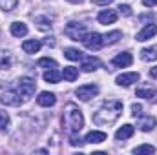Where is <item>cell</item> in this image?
I'll return each instance as SVG.
<instances>
[{
  "mask_svg": "<svg viewBox=\"0 0 157 155\" xmlns=\"http://www.w3.org/2000/svg\"><path fill=\"white\" fill-rule=\"evenodd\" d=\"M64 33L68 35V39L71 40H84V37L88 35V29H86V26L84 24H78V22H70L68 26H66V29H64Z\"/></svg>",
  "mask_w": 157,
  "mask_h": 155,
  "instance_id": "4",
  "label": "cell"
},
{
  "mask_svg": "<svg viewBox=\"0 0 157 155\" xmlns=\"http://www.w3.org/2000/svg\"><path fill=\"white\" fill-rule=\"evenodd\" d=\"M37 102H39V106H42V108H49V106H55L57 97H55V93L42 91L39 97H37Z\"/></svg>",
  "mask_w": 157,
  "mask_h": 155,
  "instance_id": "12",
  "label": "cell"
},
{
  "mask_svg": "<svg viewBox=\"0 0 157 155\" xmlns=\"http://www.w3.org/2000/svg\"><path fill=\"white\" fill-rule=\"evenodd\" d=\"M18 0H0V9L2 11H13L17 7Z\"/></svg>",
  "mask_w": 157,
  "mask_h": 155,
  "instance_id": "28",
  "label": "cell"
},
{
  "mask_svg": "<svg viewBox=\"0 0 157 155\" xmlns=\"http://www.w3.org/2000/svg\"><path fill=\"white\" fill-rule=\"evenodd\" d=\"M46 44H48V46H55V40H49V39H46Z\"/></svg>",
  "mask_w": 157,
  "mask_h": 155,
  "instance_id": "37",
  "label": "cell"
},
{
  "mask_svg": "<svg viewBox=\"0 0 157 155\" xmlns=\"http://www.w3.org/2000/svg\"><path fill=\"white\" fill-rule=\"evenodd\" d=\"M155 124H157V120H155V117H152V115L141 117L139 122H137V126H139L141 131H152L155 128Z\"/></svg>",
  "mask_w": 157,
  "mask_h": 155,
  "instance_id": "14",
  "label": "cell"
},
{
  "mask_svg": "<svg viewBox=\"0 0 157 155\" xmlns=\"http://www.w3.org/2000/svg\"><path fill=\"white\" fill-rule=\"evenodd\" d=\"M64 124L68 126V130L71 133H78L84 128V117H82V112L78 110L77 104H73V102L66 104V108H64Z\"/></svg>",
  "mask_w": 157,
  "mask_h": 155,
  "instance_id": "2",
  "label": "cell"
},
{
  "mask_svg": "<svg viewBox=\"0 0 157 155\" xmlns=\"http://www.w3.org/2000/svg\"><path fill=\"white\" fill-rule=\"evenodd\" d=\"M117 9H119V13L124 15V17H130V15H132V7H130V6H119Z\"/></svg>",
  "mask_w": 157,
  "mask_h": 155,
  "instance_id": "33",
  "label": "cell"
},
{
  "mask_svg": "<svg viewBox=\"0 0 157 155\" xmlns=\"http://www.w3.org/2000/svg\"><path fill=\"white\" fill-rule=\"evenodd\" d=\"M113 0H93V4L95 6H108V4H112Z\"/></svg>",
  "mask_w": 157,
  "mask_h": 155,
  "instance_id": "34",
  "label": "cell"
},
{
  "mask_svg": "<svg viewBox=\"0 0 157 155\" xmlns=\"http://www.w3.org/2000/svg\"><path fill=\"white\" fill-rule=\"evenodd\" d=\"M121 37H122V33H121V31H112V33H106V35L102 37V42H104V46H112V44L119 42Z\"/></svg>",
  "mask_w": 157,
  "mask_h": 155,
  "instance_id": "23",
  "label": "cell"
},
{
  "mask_svg": "<svg viewBox=\"0 0 157 155\" xmlns=\"http://www.w3.org/2000/svg\"><path fill=\"white\" fill-rule=\"evenodd\" d=\"M139 80V73H135V71H130V73H121L117 78H115V82H117L119 86H124V88H128V86H132L133 82H137Z\"/></svg>",
  "mask_w": 157,
  "mask_h": 155,
  "instance_id": "8",
  "label": "cell"
},
{
  "mask_svg": "<svg viewBox=\"0 0 157 155\" xmlns=\"http://www.w3.org/2000/svg\"><path fill=\"white\" fill-rule=\"evenodd\" d=\"M141 113H143V106L137 104V102H133V104H132V115L133 117H141Z\"/></svg>",
  "mask_w": 157,
  "mask_h": 155,
  "instance_id": "31",
  "label": "cell"
},
{
  "mask_svg": "<svg viewBox=\"0 0 157 155\" xmlns=\"http://www.w3.org/2000/svg\"><path fill=\"white\" fill-rule=\"evenodd\" d=\"M141 59L146 60V62H154V60H157V46L141 49Z\"/></svg>",
  "mask_w": 157,
  "mask_h": 155,
  "instance_id": "19",
  "label": "cell"
},
{
  "mask_svg": "<svg viewBox=\"0 0 157 155\" xmlns=\"http://www.w3.org/2000/svg\"><path fill=\"white\" fill-rule=\"evenodd\" d=\"M84 46L88 47V49H91V51H97V49H101L102 46H104V42H102V35H99V33H88L86 37H84Z\"/></svg>",
  "mask_w": 157,
  "mask_h": 155,
  "instance_id": "5",
  "label": "cell"
},
{
  "mask_svg": "<svg viewBox=\"0 0 157 155\" xmlns=\"http://www.w3.org/2000/svg\"><path fill=\"white\" fill-rule=\"evenodd\" d=\"M62 77H64V80H68V82H73V80H77V77H78V70L73 68V66H68V68H64Z\"/></svg>",
  "mask_w": 157,
  "mask_h": 155,
  "instance_id": "22",
  "label": "cell"
},
{
  "mask_svg": "<svg viewBox=\"0 0 157 155\" xmlns=\"http://www.w3.org/2000/svg\"><path fill=\"white\" fill-rule=\"evenodd\" d=\"M143 4L146 7H154V6H157V0H143Z\"/></svg>",
  "mask_w": 157,
  "mask_h": 155,
  "instance_id": "35",
  "label": "cell"
},
{
  "mask_svg": "<svg viewBox=\"0 0 157 155\" xmlns=\"http://www.w3.org/2000/svg\"><path fill=\"white\" fill-rule=\"evenodd\" d=\"M9 124V115L6 112H0V130H6Z\"/></svg>",
  "mask_w": 157,
  "mask_h": 155,
  "instance_id": "30",
  "label": "cell"
},
{
  "mask_svg": "<svg viewBox=\"0 0 157 155\" xmlns=\"http://www.w3.org/2000/svg\"><path fill=\"white\" fill-rule=\"evenodd\" d=\"M77 97L80 99V100H90V99H93L97 93H99V86H95V84H86V86H80V88H77Z\"/></svg>",
  "mask_w": 157,
  "mask_h": 155,
  "instance_id": "6",
  "label": "cell"
},
{
  "mask_svg": "<svg viewBox=\"0 0 157 155\" xmlns=\"http://www.w3.org/2000/svg\"><path fill=\"white\" fill-rule=\"evenodd\" d=\"M17 93L22 97V100H29L33 97V93H35V80L31 77H22L18 80Z\"/></svg>",
  "mask_w": 157,
  "mask_h": 155,
  "instance_id": "3",
  "label": "cell"
},
{
  "mask_svg": "<svg viewBox=\"0 0 157 155\" xmlns=\"http://www.w3.org/2000/svg\"><path fill=\"white\" fill-rule=\"evenodd\" d=\"M102 66V62L97 59V57H88V59H84L82 60V71H86V73H91V71H95V70H99Z\"/></svg>",
  "mask_w": 157,
  "mask_h": 155,
  "instance_id": "11",
  "label": "cell"
},
{
  "mask_svg": "<svg viewBox=\"0 0 157 155\" xmlns=\"http://www.w3.org/2000/svg\"><path fill=\"white\" fill-rule=\"evenodd\" d=\"M0 102H2V104H6V106H20L24 100H22V97H20L18 93L6 91V93H2V95H0Z\"/></svg>",
  "mask_w": 157,
  "mask_h": 155,
  "instance_id": "7",
  "label": "cell"
},
{
  "mask_svg": "<svg viewBox=\"0 0 157 155\" xmlns=\"http://www.w3.org/2000/svg\"><path fill=\"white\" fill-rule=\"evenodd\" d=\"M68 2H73V4H80L82 0H68Z\"/></svg>",
  "mask_w": 157,
  "mask_h": 155,
  "instance_id": "38",
  "label": "cell"
},
{
  "mask_svg": "<svg viewBox=\"0 0 157 155\" xmlns=\"http://www.w3.org/2000/svg\"><path fill=\"white\" fill-rule=\"evenodd\" d=\"M132 62H133V59H132L130 53H119L117 57H113L112 66H115V68H128Z\"/></svg>",
  "mask_w": 157,
  "mask_h": 155,
  "instance_id": "13",
  "label": "cell"
},
{
  "mask_svg": "<svg viewBox=\"0 0 157 155\" xmlns=\"http://www.w3.org/2000/svg\"><path fill=\"white\" fill-rule=\"evenodd\" d=\"M42 77H44V80H46V82H51V84H57V82H59V80L62 78V73H60V71H59L57 68H53V70H46Z\"/></svg>",
  "mask_w": 157,
  "mask_h": 155,
  "instance_id": "18",
  "label": "cell"
},
{
  "mask_svg": "<svg viewBox=\"0 0 157 155\" xmlns=\"http://www.w3.org/2000/svg\"><path fill=\"white\" fill-rule=\"evenodd\" d=\"M37 22H39V29H42V31L51 29V22H49L46 17H39V18H37Z\"/></svg>",
  "mask_w": 157,
  "mask_h": 155,
  "instance_id": "29",
  "label": "cell"
},
{
  "mask_svg": "<svg viewBox=\"0 0 157 155\" xmlns=\"http://www.w3.org/2000/svg\"><path fill=\"white\" fill-rule=\"evenodd\" d=\"M154 152H155V148H154L152 144H143V146H137V148L133 150V153L135 155H144V153L152 155Z\"/></svg>",
  "mask_w": 157,
  "mask_h": 155,
  "instance_id": "26",
  "label": "cell"
},
{
  "mask_svg": "<svg viewBox=\"0 0 157 155\" xmlns=\"http://www.w3.org/2000/svg\"><path fill=\"white\" fill-rule=\"evenodd\" d=\"M150 77H152V78H157V66L150 70Z\"/></svg>",
  "mask_w": 157,
  "mask_h": 155,
  "instance_id": "36",
  "label": "cell"
},
{
  "mask_svg": "<svg viewBox=\"0 0 157 155\" xmlns=\"http://www.w3.org/2000/svg\"><path fill=\"white\" fill-rule=\"evenodd\" d=\"M155 35H157V26L155 24H148V26H144V28L137 33L135 39L139 40V42H144V40L152 39V37H155Z\"/></svg>",
  "mask_w": 157,
  "mask_h": 155,
  "instance_id": "9",
  "label": "cell"
},
{
  "mask_svg": "<svg viewBox=\"0 0 157 155\" xmlns=\"http://www.w3.org/2000/svg\"><path fill=\"white\" fill-rule=\"evenodd\" d=\"M9 31H11L13 37H18L20 39V37H26L28 35V26L24 22H15V24H11Z\"/></svg>",
  "mask_w": 157,
  "mask_h": 155,
  "instance_id": "17",
  "label": "cell"
},
{
  "mask_svg": "<svg viewBox=\"0 0 157 155\" xmlns=\"http://www.w3.org/2000/svg\"><path fill=\"white\" fill-rule=\"evenodd\" d=\"M70 144L71 146H80L82 144V141H80V137H78L77 133H71L70 135Z\"/></svg>",
  "mask_w": 157,
  "mask_h": 155,
  "instance_id": "32",
  "label": "cell"
},
{
  "mask_svg": "<svg viewBox=\"0 0 157 155\" xmlns=\"http://www.w3.org/2000/svg\"><path fill=\"white\" fill-rule=\"evenodd\" d=\"M121 115H122V102L121 100H108L95 112L93 122L97 126H110Z\"/></svg>",
  "mask_w": 157,
  "mask_h": 155,
  "instance_id": "1",
  "label": "cell"
},
{
  "mask_svg": "<svg viewBox=\"0 0 157 155\" xmlns=\"http://www.w3.org/2000/svg\"><path fill=\"white\" fill-rule=\"evenodd\" d=\"M135 95H137V97H143V99H154L157 95V91H155V88L146 86V88H139V89L135 91Z\"/></svg>",
  "mask_w": 157,
  "mask_h": 155,
  "instance_id": "21",
  "label": "cell"
},
{
  "mask_svg": "<svg viewBox=\"0 0 157 155\" xmlns=\"http://www.w3.org/2000/svg\"><path fill=\"white\" fill-rule=\"evenodd\" d=\"M64 57H66L68 60H80V59H82V51H78L75 47H66Z\"/></svg>",
  "mask_w": 157,
  "mask_h": 155,
  "instance_id": "24",
  "label": "cell"
},
{
  "mask_svg": "<svg viewBox=\"0 0 157 155\" xmlns=\"http://www.w3.org/2000/svg\"><path fill=\"white\" fill-rule=\"evenodd\" d=\"M133 131H135V128L132 124H124V126H121L115 131V139L117 141H126V139H130L133 135Z\"/></svg>",
  "mask_w": 157,
  "mask_h": 155,
  "instance_id": "15",
  "label": "cell"
},
{
  "mask_svg": "<svg viewBox=\"0 0 157 155\" xmlns=\"http://www.w3.org/2000/svg\"><path fill=\"white\" fill-rule=\"evenodd\" d=\"M37 64H39V68H46V70H53V68H57V62H55L53 59H49V57L40 59Z\"/></svg>",
  "mask_w": 157,
  "mask_h": 155,
  "instance_id": "27",
  "label": "cell"
},
{
  "mask_svg": "<svg viewBox=\"0 0 157 155\" xmlns=\"http://www.w3.org/2000/svg\"><path fill=\"white\" fill-rule=\"evenodd\" d=\"M106 141V133L104 131H90L84 139V142H90V144H101Z\"/></svg>",
  "mask_w": 157,
  "mask_h": 155,
  "instance_id": "16",
  "label": "cell"
},
{
  "mask_svg": "<svg viewBox=\"0 0 157 155\" xmlns=\"http://www.w3.org/2000/svg\"><path fill=\"white\" fill-rule=\"evenodd\" d=\"M40 47H42V44H40L39 40H24V42H22V49H24L26 53H29V55L37 53Z\"/></svg>",
  "mask_w": 157,
  "mask_h": 155,
  "instance_id": "20",
  "label": "cell"
},
{
  "mask_svg": "<svg viewBox=\"0 0 157 155\" xmlns=\"http://www.w3.org/2000/svg\"><path fill=\"white\" fill-rule=\"evenodd\" d=\"M9 68H11V55L0 49V70H9Z\"/></svg>",
  "mask_w": 157,
  "mask_h": 155,
  "instance_id": "25",
  "label": "cell"
},
{
  "mask_svg": "<svg viewBox=\"0 0 157 155\" xmlns=\"http://www.w3.org/2000/svg\"><path fill=\"white\" fill-rule=\"evenodd\" d=\"M97 20H99V24H113L115 20H117V13L113 11V9H102L99 15H97Z\"/></svg>",
  "mask_w": 157,
  "mask_h": 155,
  "instance_id": "10",
  "label": "cell"
}]
</instances>
